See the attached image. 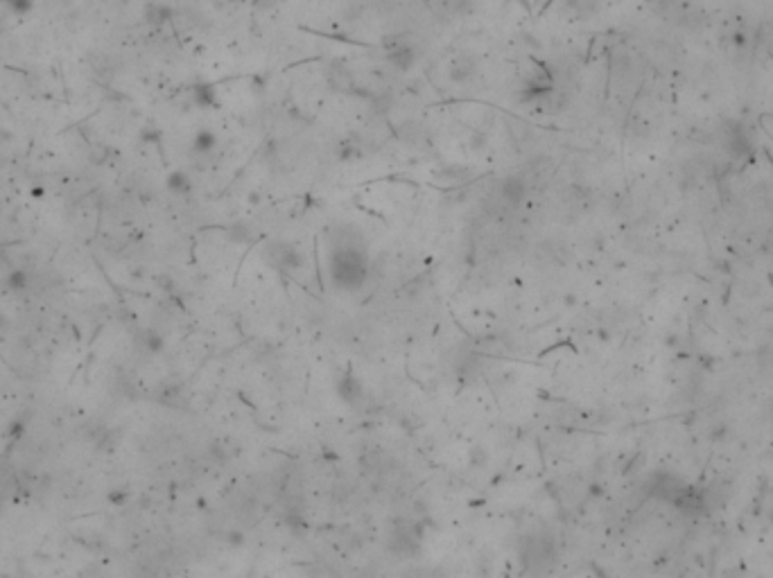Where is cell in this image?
I'll list each match as a JSON object with an SVG mask.
<instances>
[{
  "label": "cell",
  "mask_w": 773,
  "mask_h": 578,
  "mask_svg": "<svg viewBox=\"0 0 773 578\" xmlns=\"http://www.w3.org/2000/svg\"><path fill=\"white\" fill-rule=\"evenodd\" d=\"M368 273L366 255L353 244H341L330 253V278L344 291H355L364 285Z\"/></svg>",
  "instance_id": "6da1fadb"
},
{
  "label": "cell",
  "mask_w": 773,
  "mask_h": 578,
  "mask_svg": "<svg viewBox=\"0 0 773 578\" xmlns=\"http://www.w3.org/2000/svg\"><path fill=\"white\" fill-rule=\"evenodd\" d=\"M386 62L396 68V71L405 73L416 62V50L411 48L407 43V39H405V41H400V43H396V46H391L389 50H386Z\"/></svg>",
  "instance_id": "7a4b0ae2"
},
{
  "label": "cell",
  "mask_w": 773,
  "mask_h": 578,
  "mask_svg": "<svg viewBox=\"0 0 773 578\" xmlns=\"http://www.w3.org/2000/svg\"><path fill=\"white\" fill-rule=\"evenodd\" d=\"M525 195H527V183L522 177H509L502 183V197L509 199L511 204H518Z\"/></svg>",
  "instance_id": "3957f363"
},
{
  "label": "cell",
  "mask_w": 773,
  "mask_h": 578,
  "mask_svg": "<svg viewBox=\"0 0 773 578\" xmlns=\"http://www.w3.org/2000/svg\"><path fill=\"white\" fill-rule=\"evenodd\" d=\"M337 391L346 402H353V400H359V395H362V386L357 384V379L353 375H346L344 379H339Z\"/></svg>",
  "instance_id": "277c9868"
},
{
  "label": "cell",
  "mask_w": 773,
  "mask_h": 578,
  "mask_svg": "<svg viewBox=\"0 0 773 578\" xmlns=\"http://www.w3.org/2000/svg\"><path fill=\"white\" fill-rule=\"evenodd\" d=\"M472 71H475V66H472L470 59H457V64H454V68H452V80L463 82L466 77L472 75Z\"/></svg>",
  "instance_id": "5b68a950"
},
{
  "label": "cell",
  "mask_w": 773,
  "mask_h": 578,
  "mask_svg": "<svg viewBox=\"0 0 773 578\" xmlns=\"http://www.w3.org/2000/svg\"><path fill=\"white\" fill-rule=\"evenodd\" d=\"M213 145H215V136L211 132H202L195 141V150L197 152H208V150H213Z\"/></svg>",
  "instance_id": "8992f818"
},
{
  "label": "cell",
  "mask_w": 773,
  "mask_h": 578,
  "mask_svg": "<svg viewBox=\"0 0 773 578\" xmlns=\"http://www.w3.org/2000/svg\"><path fill=\"white\" fill-rule=\"evenodd\" d=\"M5 5H10L14 12H28L32 7V0H5Z\"/></svg>",
  "instance_id": "52a82bcc"
}]
</instances>
